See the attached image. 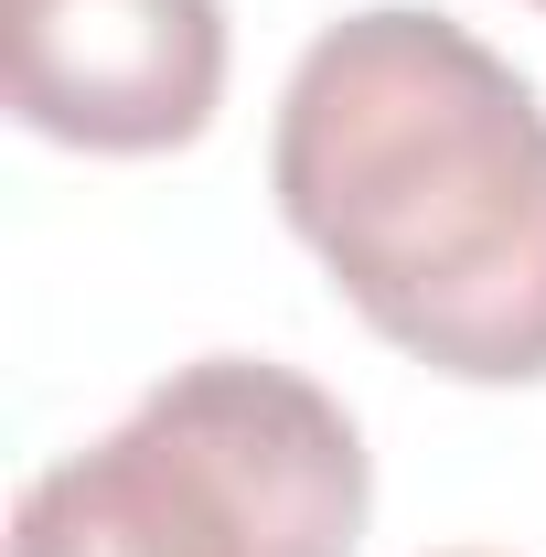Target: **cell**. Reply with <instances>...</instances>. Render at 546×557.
Listing matches in <instances>:
<instances>
[{"instance_id": "1", "label": "cell", "mask_w": 546, "mask_h": 557, "mask_svg": "<svg viewBox=\"0 0 546 557\" xmlns=\"http://www.w3.org/2000/svg\"><path fill=\"white\" fill-rule=\"evenodd\" d=\"M269 194L364 333L461 386L546 375V108L450 11H343L278 86Z\"/></svg>"}, {"instance_id": "2", "label": "cell", "mask_w": 546, "mask_h": 557, "mask_svg": "<svg viewBox=\"0 0 546 557\" xmlns=\"http://www.w3.org/2000/svg\"><path fill=\"white\" fill-rule=\"evenodd\" d=\"M364 515L375 461L333 386L269 354H204L22 483L11 557H353Z\"/></svg>"}, {"instance_id": "3", "label": "cell", "mask_w": 546, "mask_h": 557, "mask_svg": "<svg viewBox=\"0 0 546 557\" xmlns=\"http://www.w3.org/2000/svg\"><path fill=\"white\" fill-rule=\"evenodd\" d=\"M225 108V0H11V119L65 150L150 161Z\"/></svg>"}, {"instance_id": "4", "label": "cell", "mask_w": 546, "mask_h": 557, "mask_svg": "<svg viewBox=\"0 0 546 557\" xmlns=\"http://www.w3.org/2000/svg\"><path fill=\"white\" fill-rule=\"evenodd\" d=\"M536 11H546V0H536Z\"/></svg>"}]
</instances>
